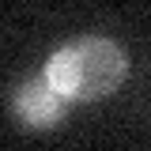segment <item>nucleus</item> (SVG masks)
<instances>
[{
	"label": "nucleus",
	"instance_id": "f257e3e1",
	"mask_svg": "<svg viewBox=\"0 0 151 151\" xmlns=\"http://www.w3.org/2000/svg\"><path fill=\"white\" fill-rule=\"evenodd\" d=\"M125 79V57L106 38H79L45 68V83L64 98H102Z\"/></svg>",
	"mask_w": 151,
	"mask_h": 151
},
{
	"label": "nucleus",
	"instance_id": "f03ea898",
	"mask_svg": "<svg viewBox=\"0 0 151 151\" xmlns=\"http://www.w3.org/2000/svg\"><path fill=\"white\" fill-rule=\"evenodd\" d=\"M15 110H19V117H23L27 125L45 129V125H53L57 117H60V98H57V91L45 79H34V83H23V87H19Z\"/></svg>",
	"mask_w": 151,
	"mask_h": 151
}]
</instances>
